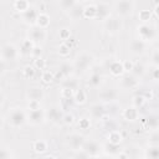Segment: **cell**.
I'll use <instances>...</instances> for the list:
<instances>
[{
  "label": "cell",
  "mask_w": 159,
  "mask_h": 159,
  "mask_svg": "<svg viewBox=\"0 0 159 159\" xmlns=\"http://www.w3.org/2000/svg\"><path fill=\"white\" fill-rule=\"evenodd\" d=\"M40 108H42L41 101H27V109L29 111H35V109H40Z\"/></svg>",
  "instance_id": "816d5d0a"
},
{
  "label": "cell",
  "mask_w": 159,
  "mask_h": 159,
  "mask_svg": "<svg viewBox=\"0 0 159 159\" xmlns=\"http://www.w3.org/2000/svg\"><path fill=\"white\" fill-rule=\"evenodd\" d=\"M153 17V12L152 10H140L138 12V19L140 22H149Z\"/></svg>",
  "instance_id": "ab89813d"
},
{
  "label": "cell",
  "mask_w": 159,
  "mask_h": 159,
  "mask_svg": "<svg viewBox=\"0 0 159 159\" xmlns=\"http://www.w3.org/2000/svg\"><path fill=\"white\" fill-rule=\"evenodd\" d=\"M61 84H62V87L71 88V89H73V91H76L77 88H80V82H78V80L75 78L73 76L62 80V81H61Z\"/></svg>",
  "instance_id": "4dcf8cb0"
},
{
  "label": "cell",
  "mask_w": 159,
  "mask_h": 159,
  "mask_svg": "<svg viewBox=\"0 0 159 159\" xmlns=\"http://www.w3.org/2000/svg\"><path fill=\"white\" fill-rule=\"evenodd\" d=\"M97 6V16H96V20H101L102 22L108 19L111 15H112V7L107 2H99V4H96Z\"/></svg>",
  "instance_id": "ac0fdd59"
},
{
  "label": "cell",
  "mask_w": 159,
  "mask_h": 159,
  "mask_svg": "<svg viewBox=\"0 0 159 159\" xmlns=\"http://www.w3.org/2000/svg\"><path fill=\"white\" fill-rule=\"evenodd\" d=\"M26 98L27 101H42L45 98V91L39 86L30 87L26 91Z\"/></svg>",
  "instance_id": "d6986e66"
},
{
  "label": "cell",
  "mask_w": 159,
  "mask_h": 159,
  "mask_svg": "<svg viewBox=\"0 0 159 159\" xmlns=\"http://www.w3.org/2000/svg\"><path fill=\"white\" fill-rule=\"evenodd\" d=\"M102 152H103V155L106 157H116L120 152V148L118 144H112L107 142L106 144L102 145Z\"/></svg>",
  "instance_id": "603a6c76"
},
{
  "label": "cell",
  "mask_w": 159,
  "mask_h": 159,
  "mask_svg": "<svg viewBox=\"0 0 159 159\" xmlns=\"http://www.w3.org/2000/svg\"><path fill=\"white\" fill-rule=\"evenodd\" d=\"M72 99H73V103H76V104H80V106L84 104L87 102V93H86V91L82 89L81 87L77 88L75 91V94H73Z\"/></svg>",
  "instance_id": "f1b7e54d"
},
{
  "label": "cell",
  "mask_w": 159,
  "mask_h": 159,
  "mask_svg": "<svg viewBox=\"0 0 159 159\" xmlns=\"http://www.w3.org/2000/svg\"><path fill=\"white\" fill-rule=\"evenodd\" d=\"M82 10H83V6L82 5H80V2H77L70 11H67L68 12V16L73 20V21H76V20H78L81 16H82Z\"/></svg>",
  "instance_id": "836d02e7"
},
{
  "label": "cell",
  "mask_w": 159,
  "mask_h": 159,
  "mask_svg": "<svg viewBox=\"0 0 159 159\" xmlns=\"http://www.w3.org/2000/svg\"><path fill=\"white\" fill-rule=\"evenodd\" d=\"M62 123H65L66 125H72L75 123V117L71 113H63V118H62Z\"/></svg>",
  "instance_id": "f5cc1de1"
},
{
  "label": "cell",
  "mask_w": 159,
  "mask_h": 159,
  "mask_svg": "<svg viewBox=\"0 0 159 159\" xmlns=\"http://www.w3.org/2000/svg\"><path fill=\"white\" fill-rule=\"evenodd\" d=\"M34 67L36 70H40V71H43L46 68V60L43 57H37V58H34Z\"/></svg>",
  "instance_id": "f6af8a7d"
},
{
  "label": "cell",
  "mask_w": 159,
  "mask_h": 159,
  "mask_svg": "<svg viewBox=\"0 0 159 159\" xmlns=\"http://www.w3.org/2000/svg\"><path fill=\"white\" fill-rule=\"evenodd\" d=\"M137 35L139 40L152 43L158 39V30L157 26L150 22H142L137 26Z\"/></svg>",
  "instance_id": "7a4b0ae2"
},
{
  "label": "cell",
  "mask_w": 159,
  "mask_h": 159,
  "mask_svg": "<svg viewBox=\"0 0 159 159\" xmlns=\"http://www.w3.org/2000/svg\"><path fill=\"white\" fill-rule=\"evenodd\" d=\"M82 1H94V0H82Z\"/></svg>",
  "instance_id": "91938a15"
},
{
  "label": "cell",
  "mask_w": 159,
  "mask_h": 159,
  "mask_svg": "<svg viewBox=\"0 0 159 159\" xmlns=\"http://www.w3.org/2000/svg\"><path fill=\"white\" fill-rule=\"evenodd\" d=\"M158 9H159V5L158 4H155V6H154V9H153V15H154V17H158Z\"/></svg>",
  "instance_id": "680465c9"
},
{
  "label": "cell",
  "mask_w": 159,
  "mask_h": 159,
  "mask_svg": "<svg viewBox=\"0 0 159 159\" xmlns=\"http://www.w3.org/2000/svg\"><path fill=\"white\" fill-rule=\"evenodd\" d=\"M15 158V154L7 145H0V159H11Z\"/></svg>",
  "instance_id": "f35d334b"
},
{
  "label": "cell",
  "mask_w": 159,
  "mask_h": 159,
  "mask_svg": "<svg viewBox=\"0 0 159 159\" xmlns=\"http://www.w3.org/2000/svg\"><path fill=\"white\" fill-rule=\"evenodd\" d=\"M36 75V68L34 67V65H26L22 68V77L26 80H32Z\"/></svg>",
  "instance_id": "d590c367"
},
{
  "label": "cell",
  "mask_w": 159,
  "mask_h": 159,
  "mask_svg": "<svg viewBox=\"0 0 159 159\" xmlns=\"http://www.w3.org/2000/svg\"><path fill=\"white\" fill-rule=\"evenodd\" d=\"M130 73H133L135 77L140 78V77H143V76L147 73V67H145L142 62H137V63L133 65V70H132Z\"/></svg>",
  "instance_id": "e575fe53"
},
{
  "label": "cell",
  "mask_w": 159,
  "mask_h": 159,
  "mask_svg": "<svg viewBox=\"0 0 159 159\" xmlns=\"http://www.w3.org/2000/svg\"><path fill=\"white\" fill-rule=\"evenodd\" d=\"M30 7V1L29 0H15L14 1V9L16 12L22 14Z\"/></svg>",
  "instance_id": "d6a6232c"
},
{
  "label": "cell",
  "mask_w": 159,
  "mask_h": 159,
  "mask_svg": "<svg viewBox=\"0 0 159 159\" xmlns=\"http://www.w3.org/2000/svg\"><path fill=\"white\" fill-rule=\"evenodd\" d=\"M75 157H77V158H88V155L84 153V150H82V149H78V150H76V154H75Z\"/></svg>",
  "instance_id": "9f6ffc18"
},
{
  "label": "cell",
  "mask_w": 159,
  "mask_h": 159,
  "mask_svg": "<svg viewBox=\"0 0 159 159\" xmlns=\"http://www.w3.org/2000/svg\"><path fill=\"white\" fill-rule=\"evenodd\" d=\"M71 46H68L66 42H62V43H60V46H58V55L61 56V57H67V56H70V53H71Z\"/></svg>",
  "instance_id": "7bdbcfd3"
},
{
  "label": "cell",
  "mask_w": 159,
  "mask_h": 159,
  "mask_svg": "<svg viewBox=\"0 0 159 159\" xmlns=\"http://www.w3.org/2000/svg\"><path fill=\"white\" fill-rule=\"evenodd\" d=\"M6 122L12 128H21L27 123V116L26 111L21 107H14L11 108L6 114Z\"/></svg>",
  "instance_id": "6da1fadb"
},
{
  "label": "cell",
  "mask_w": 159,
  "mask_h": 159,
  "mask_svg": "<svg viewBox=\"0 0 159 159\" xmlns=\"http://www.w3.org/2000/svg\"><path fill=\"white\" fill-rule=\"evenodd\" d=\"M135 2L134 0H116L114 2V12L116 16L120 19L130 17L134 14Z\"/></svg>",
  "instance_id": "3957f363"
},
{
  "label": "cell",
  "mask_w": 159,
  "mask_h": 159,
  "mask_svg": "<svg viewBox=\"0 0 159 159\" xmlns=\"http://www.w3.org/2000/svg\"><path fill=\"white\" fill-rule=\"evenodd\" d=\"M148 144H155V145H159V133H158V129L150 130Z\"/></svg>",
  "instance_id": "bcb514c9"
},
{
  "label": "cell",
  "mask_w": 159,
  "mask_h": 159,
  "mask_svg": "<svg viewBox=\"0 0 159 159\" xmlns=\"http://www.w3.org/2000/svg\"><path fill=\"white\" fill-rule=\"evenodd\" d=\"M147 50H148V43L142 41V40H139L138 37L133 39L130 41V43H129V51L134 56H142V55H144L147 52Z\"/></svg>",
  "instance_id": "2e32d148"
},
{
  "label": "cell",
  "mask_w": 159,
  "mask_h": 159,
  "mask_svg": "<svg viewBox=\"0 0 159 159\" xmlns=\"http://www.w3.org/2000/svg\"><path fill=\"white\" fill-rule=\"evenodd\" d=\"M122 65H123V70H124V72H125V73H129V72H132V70H133V65H134V62L130 61V60H125V61H122Z\"/></svg>",
  "instance_id": "db71d44e"
},
{
  "label": "cell",
  "mask_w": 159,
  "mask_h": 159,
  "mask_svg": "<svg viewBox=\"0 0 159 159\" xmlns=\"http://www.w3.org/2000/svg\"><path fill=\"white\" fill-rule=\"evenodd\" d=\"M37 15H39V11H37L35 7L30 6L25 12L21 14V20H22V22H24L25 25H27V26L31 27V26H35V25H36Z\"/></svg>",
  "instance_id": "e0dca14e"
},
{
  "label": "cell",
  "mask_w": 159,
  "mask_h": 159,
  "mask_svg": "<svg viewBox=\"0 0 159 159\" xmlns=\"http://www.w3.org/2000/svg\"><path fill=\"white\" fill-rule=\"evenodd\" d=\"M94 62V57L93 55L88 53V52H81L80 55L76 56V58L73 60V67L75 71H80V72H86L87 70H89L92 67Z\"/></svg>",
  "instance_id": "277c9868"
},
{
  "label": "cell",
  "mask_w": 159,
  "mask_h": 159,
  "mask_svg": "<svg viewBox=\"0 0 159 159\" xmlns=\"http://www.w3.org/2000/svg\"><path fill=\"white\" fill-rule=\"evenodd\" d=\"M27 39H30L35 45H42L47 40V30L37 26H31L27 31Z\"/></svg>",
  "instance_id": "52a82bcc"
},
{
  "label": "cell",
  "mask_w": 159,
  "mask_h": 159,
  "mask_svg": "<svg viewBox=\"0 0 159 159\" xmlns=\"http://www.w3.org/2000/svg\"><path fill=\"white\" fill-rule=\"evenodd\" d=\"M50 22H51V19H50V15L48 14H46V12H39L35 26L47 30V27L50 26Z\"/></svg>",
  "instance_id": "4316f807"
},
{
  "label": "cell",
  "mask_w": 159,
  "mask_h": 159,
  "mask_svg": "<svg viewBox=\"0 0 159 159\" xmlns=\"http://www.w3.org/2000/svg\"><path fill=\"white\" fill-rule=\"evenodd\" d=\"M84 140H86V138H84L83 134H80V133L75 132V133H71V134L67 137L66 143H67V145H68V148H70L71 150L76 152V150H78V149L82 148Z\"/></svg>",
  "instance_id": "9a60e30c"
},
{
  "label": "cell",
  "mask_w": 159,
  "mask_h": 159,
  "mask_svg": "<svg viewBox=\"0 0 159 159\" xmlns=\"http://www.w3.org/2000/svg\"><path fill=\"white\" fill-rule=\"evenodd\" d=\"M143 158H147V159H157V158H159V145L148 144V147L144 149Z\"/></svg>",
  "instance_id": "484cf974"
},
{
  "label": "cell",
  "mask_w": 159,
  "mask_h": 159,
  "mask_svg": "<svg viewBox=\"0 0 159 159\" xmlns=\"http://www.w3.org/2000/svg\"><path fill=\"white\" fill-rule=\"evenodd\" d=\"M108 70H109V73H111L113 77H118V78H119L123 73H125L124 70H123L122 61H118V60H113V61L109 63Z\"/></svg>",
  "instance_id": "44dd1931"
},
{
  "label": "cell",
  "mask_w": 159,
  "mask_h": 159,
  "mask_svg": "<svg viewBox=\"0 0 159 159\" xmlns=\"http://www.w3.org/2000/svg\"><path fill=\"white\" fill-rule=\"evenodd\" d=\"M45 116H46V120L51 122L52 124H60L62 123V118H63V109L60 106H50L46 111H45Z\"/></svg>",
  "instance_id": "9c48e42d"
},
{
  "label": "cell",
  "mask_w": 159,
  "mask_h": 159,
  "mask_svg": "<svg viewBox=\"0 0 159 159\" xmlns=\"http://www.w3.org/2000/svg\"><path fill=\"white\" fill-rule=\"evenodd\" d=\"M0 56L6 62H9V61H16L20 57L19 47L15 43H12V42H6V43L2 45V47L0 50Z\"/></svg>",
  "instance_id": "8992f818"
},
{
  "label": "cell",
  "mask_w": 159,
  "mask_h": 159,
  "mask_svg": "<svg viewBox=\"0 0 159 159\" xmlns=\"http://www.w3.org/2000/svg\"><path fill=\"white\" fill-rule=\"evenodd\" d=\"M41 81H42V83H45V84H51V83H53L55 82V73L53 72H51V71H42V73H41Z\"/></svg>",
  "instance_id": "74e56055"
},
{
  "label": "cell",
  "mask_w": 159,
  "mask_h": 159,
  "mask_svg": "<svg viewBox=\"0 0 159 159\" xmlns=\"http://www.w3.org/2000/svg\"><path fill=\"white\" fill-rule=\"evenodd\" d=\"M122 118L127 122H135L139 118V111L134 106H128L122 111Z\"/></svg>",
  "instance_id": "ffe728a7"
},
{
  "label": "cell",
  "mask_w": 159,
  "mask_h": 159,
  "mask_svg": "<svg viewBox=\"0 0 159 159\" xmlns=\"http://www.w3.org/2000/svg\"><path fill=\"white\" fill-rule=\"evenodd\" d=\"M150 63L152 66H159V50L155 47L150 55Z\"/></svg>",
  "instance_id": "f907efd6"
},
{
  "label": "cell",
  "mask_w": 159,
  "mask_h": 159,
  "mask_svg": "<svg viewBox=\"0 0 159 159\" xmlns=\"http://www.w3.org/2000/svg\"><path fill=\"white\" fill-rule=\"evenodd\" d=\"M107 142L112 143V144H118L120 145V143L123 142V134L120 130L118 129H112L108 132V135H107Z\"/></svg>",
  "instance_id": "d4e9b609"
},
{
  "label": "cell",
  "mask_w": 159,
  "mask_h": 159,
  "mask_svg": "<svg viewBox=\"0 0 159 159\" xmlns=\"http://www.w3.org/2000/svg\"><path fill=\"white\" fill-rule=\"evenodd\" d=\"M87 83H88V86L92 87V88H98V87H101L102 83H103V76H102L101 73L94 72V73H92V75L88 77Z\"/></svg>",
  "instance_id": "83f0119b"
},
{
  "label": "cell",
  "mask_w": 159,
  "mask_h": 159,
  "mask_svg": "<svg viewBox=\"0 0 159 159\" xmlns=\"http://www.w3.org/2000/svg\"><path fill=\"white\" fill-rule=\"evenodd\" d=\"M145 125L149 130H154V129H158L159 127V118L157 114H149L145 119Z\"/></svg>",
  "instance_id": "1f68e13d"
},
{
  "label": "cell",
  "mask_w": 159,
  "mask_h": 159,
  "mask_svg": "<svg viewBox=\"0 0 159 159\" xmlns=\"http://www.w3.org/2000/svg\"><path fill=\"white\" fill-rule=\"evenodd\" d=\"M77 125L81 130H87L91 128V118L89 117H82L78 119L77 122Z\"/></svg>",
  "instance_id": "b9f144b4"
},
{
  "label": "cell",
  "mask_w": 159,
  "mask_h": 159,
  "mask_svg": "<svg viewBox=\"0 0 159 159\" xmlns=\"http://www.w3.org/2000/svg\"><path fill=\"white\" fill-rule=\"evenodd\" d=\"M149 78L153 82H158L159 80V66H152L149 70Z\"/></svg>",
  "instance_id": "7dc6e473"
},
{
  "label": "cell",
  "mask_w": 159,
  "mask_h": 159,
  "mask_svg": "<svg viewBox=\"0 0 159 159\" xmlns=\"http://www.w3.org/2000/svg\"><path fill=\"white\" fill-rule=\"evenodd\" d=\"M5 99H6V97H5V93H4L2 88L0 87V106H2V104L5 103Z\"/></svg>",
  "instance_id": "6f0895ef"
},
{
  "label": "cell",
  "mask_w": 159,
  "mask_h": 159,
  "mask_svg": "<svg viewBox=\"0 0 159 159\" xmlns=\"http://www.w3.org/2000/svg\"><path fill=\"white\" fill-rule=\"evenodd\" d=\"M42 53H43V50H42L41 45H35V46L32 47V50H31L30 56H31L32 58H37V57H42Z\"/></svg>",
  "instance_id": "681fc988"
},
{
  "label": "cell",
  "mask_w": 159,
  "mask_h": 159,
  "mask_svg": "<svg viewBox=\"0 0 159 159\" xmlns=\"http://www.w3.org/2000/svg\"><path fill=\"white\" fill-rule=\"evenodd\" d=\"M73 73H75L73 63L72 62H68V61H65V62H62L60 65L58 71L55 75V81H62V80H65L67 77L73 76Z\"/></svg>",
  "instance_id": "5bb4252c"
},
{
  "label": "cell",
  "mask_w": 159,
  "mask_h": 159,
  "mask_svg": "<svg viewBox=\"0 0 159 159\" xmlns=\"http://www.w3.org/2000/svg\"><path fill=\"white\" fill-rule=\"evenodd\" d=\"M119 86L125 91H134L139 87V78L133 73H123L119 77Z\"/></svg>",
  "instance_id": "ba28073f"
},
{
  "label": "cell",
  "mask_w": 159,
  "mask_h": 159,
  "mask_svg": "<svg viewBox=\"0 0 159 159\" xmlns=\"http://www.w3.org/2000/svg\"><path fill=\"white\" fill-rule=\"evenodd\" d=\"M119 93L116 88L113 87H106V88H102L98 93V99L99 102L104 103V104H108V103H112V102H116L117 98H118Z\"/></svg>",
  "instance_id": "8fae6325"
},
{
  "label": "cell",
  "mask_w": 159,
  "mask_h": 159,
  "mask_svg": "<svg viewBox=\"0 0 159 159\" xmlns=\"http://www.w3.org/2000/svg\"><path fill=\"white\" fill-rule=\"evenodd\" d=\"M96 16H97V6H96V4H88V5L83 6L82 17H84L87 20H96Z\"/></svg>",
  "instance_id": "cb8c5ba5"
},
{
  "label": "cell",
  "mask_w": 159,
  "mask_h": 159,
  "mask_svg": "<svg viewBox=\"0 0 159 159\" xmlns=\"http://www.w3.org/2000/svg\"><path fill=\"white\" fill-rule=\"evenodd\" d=\"M26 116H27V123L31 125H41L46 122L45 111L42 108L35 111H27Z\"/></svg>",
  "instance_id": "4fadbf2b"
},
{
  "label": "cell",
  "mask_w": 159,
  "mask_h": 159,
  "mask_svg": "<svg viewBox=\"0 0 159 159\" xmlns=\"http://www.w3.org/2000/svg\"><path fill=\"white\" fill-rule=\"evenodd\" d=\"M71 36H72L71 30H70V29H67V27H62V29L58 31V37H60V40H62V42L67 41Z\"/></svg>",
  "instance_id": "ee69618b"
},
{
  "label": "cell",
  "mask_w": 159,
  "mask_h": 159,
  "mask_svg": "<svg viewBox=\"0 0 159 159\" xmlns=\"http://www.w3.org/2000/svg\"><path fill=\"white\" fill-rule=\"evenodd\" d=\"M81 149L84 150V153L88 155V158H97V157L103 155L102 154V145L97 140H93V139L84 140Z\"/></svg>",
  "instance_id": "30bf717a"
},
{
  "label": "cell",
  "mask_w": 159,
  "mask_h": 159,
  "mask_svg": "<svg viewBox=\"0 0 159 159\" xmlns=\"http://www.w3.org/2000/svg\"><path fill=\"white\" fill-rule=\"evenodd\" d=\"M48 149V144L46 140H42V139H39V140H35L32 143V150L36 153V154H45V152Z\"/></svg>",
  "instance_id": "f546056e"
},
{
  "label": "cell",
  "mask_w": 159,
  "mask_h": 159,
  "mask_svg": "<svg viewBox=\"0 0 159 159\" xmlns=\"http://www.w3.org/2000/svg\"><path fill=\"white\" fill-rule=\"evenodd\" d=\"M78 2V0H58V5H60V9L65 12L70 11L76 4Z\"/></svg>",
  "instance_id": "8d00e7d4"
},
{
  "label": "cell",
  "mask_w": 159,
  "mask_h": 159,
  "mask_svg": "<svg viewBox=\"0 0 159 159\" xmlns=\"http://www.w3.org/2000/svg\"><path fill=\"white\" fill-rule=\"evenodd\" d=\"M103 27L107 31V34H109V35H117L123 29L122 19L118 17V16H116V15H111L108 19H106L103 21Z\"/></svg>",
  "instance_id": "5b68a950"
},
{
  "label": "cell",
  "mask_w": 159,
  "mask_h": 159,
  "mask_svg": "<svg viewBox=\"0 0 159 159\" xmlns=\"http://www.w3.org/2000/svg\"><path fill=\"white\" fill-rule=\"evenodd\" d=\"M145 102H147V99H145V97L143 96V94H135L133 98H132V106H134L135 108H142L144 104H145Z\"/></svg>",
  "instance_id": "60d3db41"
},
{
  "label": "cell",
  "mask_w": 159,
  "mask_h": 159,
  "mask_svg": "<svg viewBox=\"0 0 159 159\" xmlns=\"http://www.w3.org/2000/svg\"><path fill=\"white\" fill-rule=\"evenodd\" d=\"M35 46V43L30 40V39H24L22 41H21V43H20V46H19V52H20V56H24V57H26V56H30V53H31V50H32V47Z\"/></svg>",
  "instance_id": "7402d4cb"
},
{
  "label": "cell",
  "mask_w": 159,
  "mask_h": 159,
  "mask_svg": "<svg viewBox=\"0 0 159 159\" xmlns=\"http://www.w3.org/2000/svg\"><path fill=\"white\" fill-rule=\"evenodd\" d=\"M6 71H7L6 61H5V60H2V58L0 57V77H1V76H4V75L6 73Z\"/></svg>",
  "instance_id": "11a10c76"
},
{
  "label": "cell",
  "mask_w": 159,
  "mask_h": 159,
  "mask_svg": "<svg viewBox=\"0 0 159 159\" xmlns=\"http://www.w3.org/2000/svg\"><path fill=\"white\" fill-rule=\"evenodd\" d=\"M73 94H75V91L73 89L66 88V87H62L61 88V98H63V99H72L73 98Z\"/></svg>",
  "instance_id": "c3c4849f"
},
{
  "label": "cell",
  "mask_w": 159,
  "mask_h": 159,
  "mask_svg": "<svg viewBox=\"0 0 159 159\" xmlns=\"http://www.w3.org/2000/svg\"><path fill=\"white\" fill-rule=\"evenodd\" d=\"M88 113H89V118L91 119H93V120H102L107 116V107H106L104 103L97 102V103H93L89 107Z\"/></svg>",
  "instance_id": "7c38bea8"
}]
</instances>
